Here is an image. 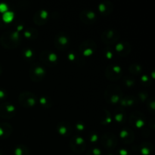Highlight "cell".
Returning a JSON list of instances; mask_svg holds the SVG:
<instances>
[{"label":"cell","instance_id":"2","mask_svg":"<svg viewBox=\"0 0 155 155\" xmlns=\"http://www.w3.org/2000/svg\"><path fill=\"white\" fill-rule=\"evenodd\" d=\"M6 9H7V6H6L4 4L0 5V12H5L6 11Z\"/></svg>","mask_w":155,"mask_h":155},{"label":"cell","instance_id":"1","mask_svg":"<svg viewBox=\"0 0 155 155\" xmlns=\"http://www.w3.org/2000/svg\"><path fill=\"white\" fill-rule=\"evenodd\" d=\"M13 14L12 12H5L3 15V20H4L5 22H10L12 19H13Z\"/></svg>","mask_w":155,"mask_h":155}]
</instances>
